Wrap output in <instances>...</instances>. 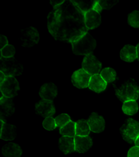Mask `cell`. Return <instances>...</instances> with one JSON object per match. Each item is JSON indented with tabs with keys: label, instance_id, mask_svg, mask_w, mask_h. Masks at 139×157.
<instances>
[{
	"label": "cell",
	"instance_id": "cell-18",
	"mask_svg": "<svg viewBox=\"0 0 139 157\" xmlns=\"http://www.w3.org/2000/svg\"><path fill=\"white\" fill-rule=\"evenodd\" d=\"M59 147L63 153L66 155L75 151L74 137L62 136L59 140Z\"/></svg>",
	"mask_w": 139,
	"mask_h": 157
},
{
	"label": "cell",
	"instance_id": "cell-13",
	"mask_svg": "<svg viewBox=\"0 0 139 157\" xmlns=\"http://www.w3.org/2000/svg\"><path fill=\"white\" fill-rule=\"evenodd\" d=\"M74 144H75V151L80 153H84L91 148L93 145V141L91 137L88 136H76L74 137Z\"/></svg>",
	"mask_w": 139,
	"mask_h": 157
},
{
	"label": "cell",
	"instance_id": "cell-19",
	"mask_svg": "<svg viewBox=\"0 0 139 157\" xmlns=\"http://www.w3.org/2000/svg\"><path fill=\"white\" fill-rule=\"evenodd\" d=\"M120 58L123 61L132 62L137 58V47L131 45L124 46L120 51Z\"/></svg>",
	"mask_w": 139,
	"mask_h": 157
},
{
	"label": "cell",
	"instance_id": "cell-4",
	"mask_svg": "<svg viewBox=\"0 0 139 157\" xmlns=\"http://www.w3.org/2000/svg\"><path fill=\"white\" fill-rule=\"evenodd\" d=\"M123 140L129 144L135 143L139 136V122L133 119H128L120 128Z\"/></svg>",
	"mask_w": 139,
	"mask_h": 157
},
{
	"label": "cell",
	"instance_id": "cell-21",
	"mask_svg": "<svg viewBox=\"0 0 139 157\" xmlns=\"http://www.w3.org/2000/svg\"><path fill=\"white\" fill-rule=\"evenodd\" d=\"M90 131L88 121L82 119L76 122V136H87Z\"/></svg>",
	"mask_w": 139,
	"mask_h": 157
},
{
	"label": "cell",
	"instance_id": "cell-6",
	"mask_svg": "<svg viewBox=\"0 0 139 157\" xmlns=\"http://www.w3.org/2000/svg\"><path fill=\"white\" fill-rule=\"evenodd\" d=\"M0 90L2 94L7 98H12L16 96L20 90L18 81L14 77H6L5 81L0 84Z\"/></svg>",
	"mask_w": 139,
	"mask_h": 157
},
{
	"label": "cell",
	"instance_id": "cell-29",
	"mask_svg": "<svg viewBox=\"0 0 139 157\" xmlns=\"http://www.w3.org/2000/svg\"><path fill=\"white\" fill-rule=\"evenodd\" d=\"M43 126L44 128L49 131L53 130L57 127L55 119H53L52 117L45 118L43 122Z\"/></svg>",
	"mask_w": 139,
	"mask_h": 157
},
{
	"label": "cell",
	"instance_id": "cell-8",
	"mask_svg": "<svg viewBox=\"0 0 139 157\" xmlns=\"http://www.w3.org/2000/svg\"><path fill=\"white\" fill-rule=\"evenodd\" d=\"M39 41V34L36 28L29 27L21 32L22 45L25 47H31L36 45Z\"/></svg>",
	"mask_w": 139,
	"mask_h": 157
},
{
	"label": "cell",
	"instance_id": "cell-12",
	"mask_svg": "<svg viewBox=\"0 0 139 157\" xmlns=\"http://www.w3.org/2000/svg\"><path fill=\"white\" fill-rule=\"evenodd\" d=\"M84 21H85L86 26L88 29L96 28L101 24V14L95 10H90L84 13Z\"/></svg>",
	"mask_w": 139,
	"mask_h": 157
},
{
	"label": "cell",
	"instance_id": "cell-2",
	"mask_svg": "<svg viewBox=\"0 0 139 157\" xmlns=\"http://www.w3.org/2000/svg\"><path fill=\"white\" fill-rule=\"evenodd\" d=\"M73 52L77 55H88L96 47V41L90 33H86L77 40L71 43Z\"/></svg>",
	"mask_w": 139,
	"mask_h": 157
},
{
	"label": "cell",
	"instance_id": "cell-15",
	"mask_svg": "<svg viewBox=\"0 0 139 157\" xmlns=\"http://www.w3.org/2000/svg\"><path fill=\"white\" fill-rule=\"evenodd\" d=\"M0 106H1V119L3 117L12 115L14 112V105L11 98L5 97L2 94L0 99Z\"/></svg>",
	"mask_w": 139,
	"mask_h": 157
},
{
	"label": "cell",
	"instance_id": "cell-33",
	"mask_svg": "<svg viewBox=\"0 0 139 157\" xmlns=\"http://www.w3.org/2000/svg\"><path fill=\"white\" fill-rule=\"evenodd\" d=\"M64 2V0H62V1H57V0H52V1H51V3L52 6H53V7H57L58 6H60V5H62Z\"/></svg>",
	"mask_w": 139,
	"mask_h": 157
},
{
	"label": "cell",
	"instance_id": "cell-36",
	"mask_svg": "<svg viewBox=\"0 0 139 157\" xmlns=\"http://www.w3.org/2000/svg\"><path fill=\"white\" fill-rule=\"evenodd\" d=\"M135 144L136 146L139 147V136L138 137V138L136 140V141H135Z\"/></svg>",
	"mask_w": 139,
	"mask_h": 157
},
{
	"label": "cell",
	"instance_id": "cell-26",
	"mask_svg": "<svg viewBox=\"0 0 139 157\" xmlns=\"http://www.w3.org/2000/svg\"><path fill=\"white\" fill-rule=\"evenodd\" d=\"M128 23L133 28H139V11H134L128 16Z\"/></svg>",
	"mask_w": 139,
	"mask_h": 157
},
{
	"label": "cell",
	"instance_id": "cell-20",
	"mask_svg": "<svg viewBox=\"0 0 139 157\" xmlns=\"http://www.w3.org/2000/svg\"><path fill=\"white\" fill-rule=\"evenodd\" d=\"M22 153L21 147L14 143H9L2 148V154L5 157H21Z\"/></svg>",
	"mask_w": 139,
	"mask_h": 157
},
{
	"label": "cell",
	"instance_id": "cell-3",
	"mask_svg": "<svg viewBox=\"0 0 139 157\" xmlns=\"http://www.w3.org/2000/svg\"><path fill=\"white\" fill-rule=\"evenodd\" d=\"M116 95L122 102L137 101L139 97V87L135 82L130 80L123 84L120 88H115Z\"/></svg>",
	"mask_w": 139,
	"mask_h": 157
},
{
	"label": "cell",
	"instance_id": "cell-9",
	"mask_svg": "<svg viewBox=\"0 0 139 157\" xmlns=\"http://www.w3.org/2000/svg\"><path fill=\"white\" fill-rule=\"evenodd\" d=\"M92 75L88 73L83 69H81L73 73L71 77L72 83L74 86L78 88L88 87Z\"/></svg>",
	"mask_w": 139,
	"mask_h": 157
},
{
	"label": "cell",
	"instance_id": "cell-34",
	"mask_svg": "<svg viewBox=\"0 0 139 157\" xmlns=\"http://www.w3.org/2000/svg\"><path fill=\"white\" fill-rule=\"evenodd\" d=\"M6 78V75L4 74V73L2 72V71H0V84H1V83H2L5 81Z\"/></svg>",
	"mask_w": 139,
	"mask_h": 157
},
{
	"label": "cell",
	"instance_id": "cell-10",
	"mask_svg": "<svg viewBox=\"0 0 139 157\" xmlns=\"http://www.w3.org/2000/svg\"><path fill=\"white\" fill-rule=\"evenodd\" d=\"M36 111L43 117H50L55 114L56 109L52 101L41 100L36 105Z\"/></svg>",
	"mask_w": 139,
	"mask_h": 157
},
{
	"label": "cell",
	"instance_id": "cell-1",
	"mask_svg": "<svg viewBox=\"0 0 139 157\" xmlns=\"http://www.w3.org/2000/svg\"><path fill=\"white\" fill-rule=\"evenodd\" d=\"M48 29L58 41L73 43L88 33L84 14L72 1L54 7L48 16Z\"/></svg>",
	"mask_w": 139,
	"mask_h": 157
},
{
	"label": "cell",
	"instance_id": "cell-14",
	"mask_svg": "<svg viewBox=\"0 0 139 157\" xmlns=\"http://www.w3.org/2000/svg\"><path fill=\"white\" fill-rule=\"evenodd\" d=\"M58 94V88L52 82L44 84L39 91V95L44 100L52 101Z\"/></svg>",
	"mask_w": 139,
	"mask_h": 157
},
{
	"label": "cell",
	"instance_id": "cell-5",
	"mask_svg": "<svg viewBox=\"0 0 139 157\" xmlns=\"http://www.w3.org/2000/svg\"><path fill=\"white\" fill-rule=\"evenodd\" d=\"M1 71L6 77H15L22 74L23 66L14 57L6 58L1 56Z\"/></svg>",
	"mask_w": 139,
	"mask_h": 157
},
{
	"label": "cell",
	"instance_id": "cell-32",
	"mask_svg": "<svg viewBox=\"0 0 139 157\" xmlns=\"http://www.w3.org/2000/svg\"><path fill=\"white\" fill-rule=\"evenodd\" d=\"M7 45H9V44L7 37L3 35L0 36V48H1V49H2Z\"/></svg>",
	"mask_w": 139,
	"mask_h": 157
},
{
	"label": "cell",
	"instance_id": "cell-23",
	"mask_svg": "<svg viewBox=\"0 0 139 157\" xmlns=\"http://www.w3.org/2000/svg\"><path fill=\"white\" fill-rule=\"evenodd\" d=\"M59 132L63 136L74 137L76 136V122L71 121L66 126L61 128Z\"/></svg>",
	"mask_w": 139,
	"mask_h": 157
},
{
	"label": "cell",
	"instance_id": "cell-17",
	"mask_svg": "<svg viewBox=\"0 0 139 157\" xmlns=\"http://www.w3.org/2000/svg\"><path fill=\"white\" fill-rule=\"evenodd\" d=\"M2 128H1V137L2 140L6 141L13 140L17 136V128L14 125L6 123L3 120H1Z\"/></svg>",
	"mask_w": 139,
	"mask_h": 157
},
{
	"label": "cell",
	"instance_id": "cell-31",
	"mask_svg": "<svg viewBox=\"0 0 139 157\" xmlns=\"http://www.w3.org/2000/svg\"><path fill=\"white\" fill-rule=\"evenodd\" d=\"M127 157H139V147H133L129 150Z\"/></svg>",
	"mask_w": 139,
	"mask_h": 157
},
{
	"label": "cell",
	"instance_id": "cell-25",
	"mask_svg": "<svg viewBox=\"0 0 139 157\" xmlns=\"http://www.w3.org/2000/svg\"><path fill=\"white\" fill-rule=\"evenodd\" d=\"M100 75L104 80L107 83H109L115 81L116 77V72L112 68L106 67L104 68L101 71Z\"/></svg>",
	"mask_w": 139,
	"mask_h": 157
},
{
	"label": "cell",
	"instance_id": "cell-7",
	"mask_svg": "<svg viewBox=\"0 0 139 157\" xmlns=\"http://www.w3.org/2000/svg\"><path fill=\"white\" fill-rule=\"evenodd\" d=\"M82 67L84 71L92 76L99 74L101 71L102 64L93 54H90L84 58Z\"/></svg>",
	"mask_w": 139,
	"mask_h": 157
},
{
	"label": "cell",
	"instance_id": "cell-22",
	"mask_svg": "<svg viewBox=\"0 0 139 157\" xmlns=\"http://www.w3.org/2000/svg\"><path fill=\"white\" fill-rule=\"evenodd\" d=\"M122 110L127 115H133L137 113L138 110V105L137 101L130 100L123 102Z\"/></svg>",
	"mask_w": 139,
	"mask_h": 157
},
{
	"label": "cell",
	"instance_id": "cell-30",
	"mask_svg": "<svg viewBox=\"0 0 139 157\" xmlns=\"http://www.w3.org/2000/svg\"><path fill=\"white\" fill-rule=\"evenodd\" d=\"M97 2L102 9H110L118 2L116 0H107V1H97Z\"/></svg>",
	"mask_w": 139,
	"mask_h": 157
},
{
	"label": "cell",
	"instance_id": "cell-27",
	"mask_svg": "<svg viewBox=\"0 0 139 157\" xmlns=\"http://www.w3.org/2000/svg\"><path fill=\"white\" fill-rule=\"evenodd\" d=\"M15 55V48L13 45H7V46L1 49L2 57L6 58H10L14 57Z\"/></svg>",
	"mask_w": 139,
	"mask_h": 157
},
{
	"label": "cell",
	"instance_id": "cell-16",
	"mask_svg": "<svg viewBox=\"0 0 139 157\" xmlns=\"http://www.w3.org/2000/svg\"><path fill=\"white\" fill-rule=\"evenodd\" d=\"M107 82L103 79L100 74H96L92 75L89 83V88L90 90L99 93L106 89Z\"/></svg>",
	"mask_w": 139,
	"mask_h": 157
},
{
	"label": "cell",
	"instance_id": "cell-24",
	"mask_svg": "<svg viewBox=\"0 0 139 157\" xmlns=\"http://www.w3.org/2000/svg\"><path fill=\"white\" fill-rule=\"evenodd\" d=\"M74 4L84 14L95 7L97 1H72Z\"/></svg>",
	"mask_w": 139,
	"mask_h": 157
},
{
	"label": "cell",
	"instance_id": "cell-11",
	"mask_svg": "<svg viewBox=\"0 0 139 157\" xmlns=\"http://www.w3.org/2000/svg\"><path fill=\"white\" fill-rule=\"evenodd\" d=\"M90 130L95 133H100L105 130V121L103 117L96 113H93L88 120Z\"/></svg>",
	"mask_w": 139,
	"mask_h": 157
},
{
	"label": "cell",
	"instance_id": "cell-35",
	"mask_svg": "<svg viewBox=\"0 0 139 157\" xmlns=\"http://www.w3.org/2000/svg\"><path fill=\"white\" fill-rule=\"evenodd\" d=\"M137 59L139 60V43L137 45Z\"/></svg>",
	"mask_w": 139,
	"mask_h": 157
},
{
	"label": "cell",
	"instance_id": "cell-28",
	"mask_svg": "<svg viewBox=\"0 0 139 157\" xmlns=\"http://www.w3.org/2000/svg\"><path fill=\"white\" fill-rule=\"evenodd\" d=\"M55 121L56 126L61 128L71 121V118L67 114L63 113L56 117L55 118Z\"/></svg>",
	"mask_w": 139,
	"mask_h": 157
}]
</instances>
